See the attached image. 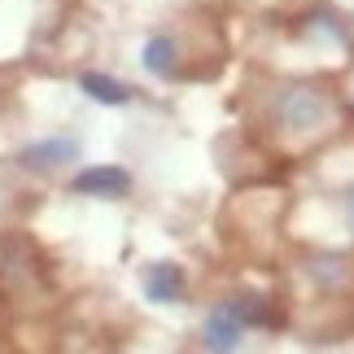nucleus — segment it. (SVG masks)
Here are the masks:
<instances>
[{"label": "nucleus", "instance_id": "f257e3e1", "mask_svg": "<svg viewBox=\"0 0 354 354\" xmlns=\"http://www.w3.org/2000/svg\"><path fill=\"white\" fill-rule=\"evenodd\" d=\"M328 118V97L315 84H293L280 92L276 101V122L284 131H315Z\"/></svg>", "mask_w": 354, "mask_h": 354}, {"label": "nucleus", "instance_id": "f03ea898", "mask_svg": "<svg viewBox=\"0 0 354 354\" xmlns=\"http://www.w3.org/2000/svg\"><path fill=\"white\" fill-rule=\"evenodd\" d=\"M75 158H79L75 136H48V140H35V145H26L18 153V162L31 167V171H57V167H66V162H75Z\"/></svg>", "mask_w": 354, "mask_h": 354}, {"label": "nucleus", "instance_id": "6e6552de", "mask_svg": "<svg viewBox=\"0 0 354 354\" xmlns=\"http://www.w3.org/2000/svg\"><path fill=\"white\" fill-rule=\"evenodd\" d=\"M350 227H354V197H350Z\"/></svg>", "mask_w": 354, "mask_h": 354}, {"label": "nucleus", "instance_id": "20e7f679", "mask_svg": "<svg viewBox=\"0 0 354 354\" xmlns=\"http://www.w3.org/2000/svg\"><path fill=\"white\" fill-rule=\"evenodd\" d=\"M131 188V175L122 167H88L75 175V193L84 197H122Z\"/></svg>", "mask_w": 354, "mask_h": 354}, {"label": "nucleus", "instance_id": "423d86ee", "mask_svg": "<svg viewBox=\"0 0 354 354\" xmlns=\"http://www.w3.org/2000/svg\"><path fill=\"white\" fill-rule=\"evenodd\" d=\"M175 57H180V53H175V39H171V35H149V39H145V71H149V75L171 79L175 66H180Z\"/></svg>", "mask_w": 354, "mask_h": 354}, {"label": "nucleus", "instance_id": "7ed1b4c3", "mask_svg": "<svg viewBox=\"0 0 354 354\" xmlns=\"http://www.w3.org/2000/svg\"><path fill=\"white\" fill-rule=\"evenodd\" d=\"M245 315H241V306L236 302H223V306H214L210 315H206V350H236L241 346V337H245Z\"/></svg>", "mask_w": 354, "mask_h": 354}, {"label": "nucleus", "instance_id": "39448f33", "mask_svg": "<svg viewBox=\"0 0 354 354\" xmlns=\"http://www.w3.org/2000/svg\"><path fill=\"white\" fill-rule=\"evenodd\" d=\"M145 293H149V302H180L184 297V271L175 263H153L145 271Z\"/></svg>", "mask_w": 354, "mask_h": 354}, {"label": "nucleus", "instance_id": "0eeeda50", "mask_svg": "<svg viewBox=\"0 0 354 354\" xmlns=\"http://www.w3.org/2000/svg\"><path fill=\"white\" fill-rule=\"evenodd\" d=\"M79 88H84L92 101H101V105H127L131 101V88H122L118 79H110V75H84Z\"/></svg>", "mask_w": 354, "mask_h": 354}]
</instances>
